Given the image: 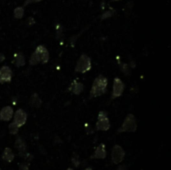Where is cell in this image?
<instances>
[{
	"label": "cell",
	"mask_w": 171,
	"mask_h": 170,
	"mask_svg": "<svg viewBox=\"0 0 171 170\" xmlns=\"http://www.w3.org/2000/svg\"><path fill=\"white\" fill-rule=\"evenodd\" d=\"M19 169L20 170H28L29 169V163L28 162H24L19 164Z\"/></svg>",
	"instance_id": "obj_23"
},
{
	"label": "cell",
	"mask_w": 171,
	"mask_h": 170,
	"mask_svg": "<svg viewBox=\"0 0 171 170\" xmlns=\"http://www.w3.org/2000/svg\"><path fill=\"white\" fill-rule=\"evenodd\" d=\"M125 152L120 145H114L111 152V161L114 164H119L124 159Z\"/></svg>",
	"instance_id": "obj_5"
},
{
	"label": "cell",
	"mask_w": 171,
	"mask_h": 170,
	"mask_svg": "<svg viewBox=\"0 0 171 170\" xmlns=\"http://www.w3.org/2000/svg\"><path fill=\"white\" fill-rule=\"evenodd\" d=\"M123 91H124V83L122 82L120 78L116 77L113 82V89H112L111 98L114 99V98L120 97L122 93H123Z\"/></svg>",
	"instance_id": "obj_6"
},
{
	"label": "cell",
	"mask_w": 171,
	"mask_h": 170,
	"mask_svg": "<svg viewBox=\"0 0 171 170\" xmlns=\"http://www.w3.org/2000/svg\"><path fill=\"white\" fill-rule=\"evenodd\" d=\"M137 129V123H136V119L133 114H128L122 123L121 127L118 129V133L121 132H135Z\"/></svg>",
	"instance_id": "obj_2"
},
{
	"label": "cell",
	"mask_w": 171,
	"mask_h": 170,
	"mask_svg": "<svg viewBox=\"0 0 171 170\" xmlns=\"http://www.w3.org/2000/svg\"><path fill=\"white\" fill-rule=\"evenodd\" d=\"M117 170H125V167L123 166V165H120L119 167H118V169Z\"/></svg>",
	"instance_id": "obj_26"
},
{
	"label": "cell",
	"mask_w": 171,
	"mask_h": 170,
	"mask_svg": "<svg viewBox=\"0 0 171 170\" xmlns=\"http://www.w3.org/2000/svg\"><path fill=\"white\" fill-rule=\"evenodd\" d=\"M71 161L75 167H78L80 165V159H79V157H78L77 154H73V157L71 159Z\"/></svg>",
	"instance_id": "obj_20"
},
{
	"label": "cell",
	"mask_w": 171,
	"mask_h": 170,
	"mask_svg": "<svg viewBox=\"0 0 171 170\" xmlns=\"http://www.w3.org/2000/svg\"><path fill=\"white\" fill-rule=\"evenodd\" d=\"M85 170H92V168H90V167H87V168H86Z\"/></svg>",
	"instance_id": "obj_27"
},
{
	"label": "cell",
	"mask_w": 171,
	"mask_h": 170,
	"mask_svg": "<svg viewBox=\"0 0 171 170\" xmlns=\"http://www.w3.org/2000/svg\"><path fill=\"white\" fill-rule=\"evenodd\" d=\"M2 159L6 162H12L14 160V153L13 151L10 149L9 147H6L5 149L3 151V154H2Z\"/></svg>",
	"instance_id": "obj_14"
},
{
	"label": "cell",
	"mask_w": 171,
	"mask_h": 170,
	"mask_svg": "<svg viewBox=\"0 0 171 170\" xmlns=\"http://www.w3.org/2000/svg\"><path fill=\"white\" fill-rule=\"evenodd\" d=\"M14 64L17 67H22L25 65V57L24 55L21 53V52H18V53L14 54Z\"/></svg>",
	"instance_id": "obj_15"
},
{
	"label": "cell",
	"mask_w": 171,
	"mask_h": 170,
	"mask_svg": "<svg viewBox=\"0 0 171 170\" xmlns=\"http://www.w3.org/2000/svg\"><path fill=\"white\" fill-rule=\"evenodd\" d=\"M121 69H122V71L126 74V75H128V74L130 73V68H129V66L127 64H122L121 65Z\"/></svg>",
	"instance_id": "obj_22"
},
{
	"label": "cell",
	"mask_w": 171,
	"mask_h": 170,
	"mask_svg": "<svg viewBox=\"0 0 171 170\" xmlns=\"http://www.w3.org/2000/svg\"><path fill=\"white\" fill-rule=\"evenodd\" d=\"M114 14V11L113 10H107L105 11L103 14L101 15V19H106V18H109V17H111L112 15Z\"/></svg>",
	"instance_id": "obj_21"
},
{
	"label": "cell",
	"mask_w": 171,
	"mask_h": 170,
	"mask_svg": "<svg viewBox=\"0 0 171 170\" xmlns=\"http://www.w3.org/2000/svg\"><path fill=\"white\" fill-rule=\"evenodd\" d=\"M4 60H5V56L3 53H0V62H3Z\"/></svg>",
	"instance_id": "obj_25"
},
{
	"label": "cell",
	"mask_w": 171,
	"mask_h": 170,
	"mask_svg": "<svg viewBox=\"0 0 171 170\" xmlns=\"http://www.w3.org/2000/svg\"><path fill=\"white\" fill-rule=\"evenodd\" d=\"M110 128V122L108 119L106 111H100L98 114V120L96 122V129L100 131H107Z\"/></svg>",
	"instance_id": "obj_4"
},
{
	"label": "cell",
	"mask_w": 171,
	"mask_h": 170,
	"mask_svg": "<svg viewBox=\"0 0 171 170\" xmlns=\"http://www.w3.org/2000/svg\"><path fill=\"white\" fill-rule=\"evenodd\" d=\"M106 149H105V145L103 143L99 144L97 148L94 151V154L91 156L92 159H104L106 157Z\"/></svg>",
	"instance_id": "obj_11"
},
{
	"label": "cell",
	"mask_w": 171,
	"mask_h": 170,
	"mask_svg": "<svg viewBox=\"0 0 171 170\" xmlns=\"http://www.w3.org/2000/svg\"><path fill=\"white\" fill-rule=\"evenodd\" d=\"M15 147L16 149L18 150V153L21 157H25L26 154H27V150H26V144L23 141V139L21 137H17L16 141H15Z\"/></svg>",
	"instance_id": "obj_10"
},
{
	"label": "cell",
	"mask_w": 171,
	"mask_h": 170,
	"mask_svg": "<svg viewBox=\"0 0 171 170\" xmlns=\"http://www.w3.org/2000/svg\"><path fill=\"white\" fill-rule=\"evenodd\" d=\"M26 121H27V113L23 109H18L14 114V121L13 122L21 127L26 123Z\"/></svg>",
	"instance_id": "obj_8"
},
{
	"label": "cell",
	"mask_w": 171,
	"mask_h": 170,
	"mask_svg": "<svg viewBox=\"0 0 171 170\" xmlns=\"http://www.w3.org/2000/svg\"><path fill=\"white\" fill-rule=\"evenodd\" d=\"M107 85H108V80L106 77H104L103 75L97 76L93 81V84H92L90 97L95 98L104 94L107 90Z\"/></svg>",
	"instance_id": "obj_1"
},
{
	"label": "cell",
	"mask_w": 171,
	"mask_h": 170,
	"mask_svg": "<svg viewBox=\"0 0 171 170\" xmlns=\"http://www.w3.org/2000/svg\"><path fill=\"white\" fill-rule=\"evenodd\" d=\"M30 105H31L32 107H35V108H39L41 106V104H42V100L41 98L39 97V95L37 93H34L32 94V96L30 97Z\"/></svg>",
	"instance_id": "obj_16"
},
{
	"label": "cell",
	"mask_w": 171,
	"mask_h": 170,
	"mask_svg": "<svg viewBox=\"0 0 171 170\" xmlns=\"http://www.w3.org/2000/svg\"><path fill=\"white\" fill-rule=\"evenodd\" d=\"M91 70V59L86 54H82L77 60L75 71L79 73H86Z\"/></svg>",
	"instance_id": "obj_3"
},
{
	"label": "cell",
	"mask_w": 171,
	"mask_h": 170,
	"mask_svg": "<svg viewBox=\"0 0 171 170\" xmlns=\"http://www.w3.org/2000/svg\"><path fill=\"white\" fill-rule=\"evenodd\" d=\"M39 62H40V59H39V57H38V55L36 54V52H33L32 53V55H31V57H30V59H29V64L30 65H37Z\"/></svg>",
	"instance_id": "obj_18"
},
{
	"label": "cell",
	"mask_w": 171,
	"mask_h": 170,
	"mask_svg": "<svg viewBox=\"0 0 171 170\" xmlns=\"http://www.w3.org/2000/svg\"><path fill=\"white\" fill-rule=\"evenodd\" d=\"M67 170H73V169H72V168H68Z\"/></svg>",
	"instance_id": "obj_28"
},
{
	"label": "cell",
	"mask_w": 171,
	"mask_h": 170,
	"mask_svg": "<svg viewBox=\"0 0 171 170\" xmlns=\"http://www.w3.org/2000/svg\"><path fill=\"white\" fill-rule=\"evenodd\" d=\"M12 79V70L9 66H2L0 68V84L10 82Z\"/></svg>",
	"instance_id": "obj_7"
},
{
	"label": "cell",
	"mask_w": 171,
	"mask_h": 170,
	"mask_svg": "<svg viewBox=\"0 0 171 170\" xmlns=\"http://www.w3.org/2000/svg\"><path fill=\"white\" fill-rule=\"evenodd\" d=\"M83 89H84V86L78 81H73L72 84L69 87V91H71L73 94H76V95L80 94L83 91Z\"/></svg>",
	"instance_id": "obj_13"
},
{
	"label": "cell",
	"mask_w": 171,
	"mask_h": 170,
	"mask_svg": "<svg viewBox=\"0 0 171 170\" xmlns=\"http://www.w3.org/2000/svg\"><path fill=\"white\" fill-rule=\"evenodd\" d=\"M13 116V109L11 106L3 107L0 111V120L2 121H9Z\"/></svg>",
	"instance_id": "obj_12"
},
{
	"label": "cell",
	"mask_w": 171,
	"mask_h": 170,
	"mask_svg": "<svg viewBox=\"0 0 171 170\" xmlns=\"http://www.w3.org/2000/svg\"><path fill=\"white\" fill-rule=\"evenodd\" d=\"M24 15L23 7H16L14 9V17L16 19H21Z\"/></svg>",
	"instance_id": "obj_17"
},
{
	"label": "cell",
	"mask_w": 171,
	"mask_h": 170,
	"mask_svg": "<svg viewBox=\"0 0 171 170\" xmlns=\"http://www.w3.org/2000/svg\"><path fill=\"white\" fill-rule=\"evenodd\" d=\"M112 1H119V0H112Z\"/></svg>",
	"instance_id": "obj_29"
},
{
	"label": "cell",
	"mask_w": 171,
	"mask_h": 170,
	"mask_svg": "<svg viewBox=\"0 0 171 170\" xmlns=\"http://www.w3.org/2000/svg\"><path fill=\"white\" fill-rule=\"evenodd\" d=\"M41 1V0H26L24 5H28V4H31V3H35V2H39Z\"/></svg>",
	"instance_id": "obj_24"
},
{
	"label": "cell",
	"mask_w": 171,
	"mask_h": 170,
	"mask_svg": "<svg viewBox=\"0 0 171 170\" xmlns=\"http://www.w3.org/2000/svg\"><path fill=\"white\" fill-rule=\"evenodd\" d=\"M18 130H19V126L17 125L14 122H12V123L9 124V132L13 135H15L18 133Z\"/></svg>",
	"instance_id": "obj_19"
},
{
	"label": "cell",
	"mask_w": 171,
	"mask_h": 170,
	"mask_svg": "<svg viewBox=\"0 0 171 170\" xmlns=\"http://www.w3.org/2000/svg\"><path fill=\"white\" fill-rule=\"evenodd\" d=\"M35 52H36V54L38 55L41 63H47L48 62V60H49V52H48V50L46 49L45 46H43V45L37 46Z\"/></svg>",
	"instance_id": "obj_9"
}]
</instances>
